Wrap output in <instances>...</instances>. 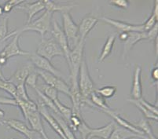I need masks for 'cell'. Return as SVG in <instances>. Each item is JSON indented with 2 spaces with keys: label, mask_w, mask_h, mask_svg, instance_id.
<instances>
[{
  "label": "cell",
  "mask_w": 158,
  "mask_h": 139,
  "mask_svg": "<svg viewBox=\"0 0 158 139\" xmlns=\"http://www.w3.org/2000/svg\"><path fill=\"white\" fill-rule=\"evenodd\" d=\"M98 21L99 20L97 18H95L94 16H93L92 14H88L86 17H84L82 19L80 25H78L79 39L86 40V38L88 35L89 32L95 27Z\"/></svg>",
  "instance_id": "16"
},
{
  "label": "cell",
  "mask_w": 158,
  "mask_h": 139,
  "mask_svg": "<svg viewBox=\"0 0 158 139\" xmlns=\"http://www.w3.org/2000/svg\"><path fill=\"white\" fill-rule=\"evenodd\" d=\"M95 92L98 94L99 95H101L102 97H104L105 99L111 98L116 94V87L115 86H105V87L95 91Z\"/></svg>",
  "instance_id": "30"
},
{
  "label": "cell",
  "mask_w": 158,
  "mask_h": 139,
  "mask_svg": "<svg viewBox=\"0 0 158 139\" xmlns=\"http://www.w3.org/2000/svg\"><path fill=\"white\" fill-rule=\"evenodd\" d=\"M36 54L50 61L57 56L64 57L63 51L53 38L50 39H42L37 48Z\"/></svg>",
  "instance_id": "5"
},
{
  "label": "cell",
  "mask_w": 158,
  "mask_h": 139,
  "mask_svg": "<svg viewBox=\"0 0 158 139\" xmlns=\"http://www.w3.org/2000/svg\"><path fill=\"white\" fill-rule=\"evenodd\" d=\"M0 90L7 92L13 97H16V86L4 78L3 76H0Z\"/></svg>",
  "instance_id": "28"
},
{
  "label": "cell",
  "mask_w": 158,
  "mask_h": 139,
  "mask_svg": "<svg viewBox=\"0 0 158 139\" xmlns=\"http://www.w3.org/2000/svg\"><path fill=\"white\" fill-rule=\"evenodd\" d=\"M63 31L69 41V44L74 43L77 44L79 39V27L73 21L70 13L62 14Z\"/></svg>",
  "instance_id": "8"
},
{
  "label": "cell",
  "mask_w": 158,
  "mask_h": 139,
  "mask_svg": "<svg viewBox=\"0 0 158 139\" xmlns=\"http://www.w3.org/2000/svg\"><path fill=\"white\" fill-rule=\"evenodd\" d=\"M0 104L18 106V100L15 97H0Z\"/></svg>",
  "instance_id": "39"
},
{
  "label": "cell",
  "mask_w": 158,
  "mask_h": 139,
  "mask_svg": "<svg viewBox=\"0 0 158 139\" xmlns=\"http://www.w3.org/2000/svg\"><path fill=\"white\" fill-rule=\"evenodd\" d=\"M78 85L80 94L84 98V104L91 106V102L89 98H90V94L94 91V84L92 79L90 77L85 58H84L80 64L78 75Z\"/></svg>",
  "instance_id": "2"
},
{
  "label": "cell",
  "mask_w": 158,
  "mask_h": 139,
  "mask_svg": "<svg viewBox=\"0 0 158 139\" xmlns=\"http://www.w3.org/2000/svg\"><path fill=\"white\" fill-rule=\"evenodd\" d=\"M4 116H5V112L0 108V119L2 118V117H4Z\"/></svg>",
  "instance_id": "44"
},
{
  "label": "cell",
  "mask_w": 158,
  "mask_h": 139,
  "mask_svg": "<svg viewBox=\"0 0 158 139\" xmlns=\"http://www.w3.org/2000/svg\"><path fill=\"white\" fill-rule=\"evenodd\" d=\"M38 73L36 72V71L34 69H32L31 71V72L29 73V75L27 77L26 80H25V84H27L28 86L31 87V88H33L34 90L37 88V80H38Z\"/></svg>",
  "instance_id": "34"
},
{
  "label": "cell",
  "mask_w": 158,
  "mask_h": 139,
  "mask_svg": "<svg viewBox=\"0 0 158 139\" xmlns=\"http://www.w3.org/2000/svg\"><path fill=\"white\" fill-rule=\"evenodd\" d=\"M116 126V124L115 122H110L104 127H98V128H92V127H89L84 120L81 123L80 127H78L77 131L80 132L82 139H84L88 137L90 138L98 137V138L100 139H108L110 137V134H112Z\"/></svg>",
  "instance_id": "3"
},
{
  "label": "cell",
  "mask_w": 158,
  "mask_h": 139,
  "mask_svg": "<svg viewBox=\"0 0 158 139\" xmlns=\"http://www.w3.org/2000/svg\"><path fill=\"white\" fill-rule=\"evenodd\" d=\"M39 90H40L44 95L47 96L48 98L52 100L53 101H55L56 99L58 98V94H57L58 91H56L55 89H54L53 87L47 85L46 84L40 86V89H39Z\"/></svg>",
  "instance_id": "31"
},
{
  "label": "cell",
  "mask_w": 158,
  "mask_h": 139,
  "mask_svg": "<svg viewBox=\"0 0 158 139\" xmlns=\"http://www.w3.org/2000/svg\"><path fill=\"white\" fill-rule=\"evenodd\" d=\"M131 138H141L146 139L144 137L136 134L135 133L131 132L130 130H127L124 128L116 126L114 130H113L112 134L108 139H131Z\"/></svg>",
  "instance_id": "21"
},
{
  "label": "cell",
  "mask_w": 158,
  "mask_h": 139,
  "mask_svg": "<svg viewBox=\"0 0 158 139\" xmlns=\"http://www.w3.org/2000/svg\"><path fill=\"white\" fill-rule=\"evenodd\" d=\"M116 35L117 33L116 32H113L109 35V37L106 39V43H105L104 46H103L102 51L101 54L99 56V60L100 62H102L104 60H106L109 56L111 54L112 51L113 49V46H114L115 41H116Z\"/></svg>",
  "instance_id": "23"
},
{
  "label": "cell",
  "mask_w": 158,
  "mask_h": 139,
  "mask_svg": "<svg viewBox=\"0 0 158 139\" xmlns=\"http://www.w3.org/2000/svg\"><path fill=\"white\" fill-rule=\"evenodd\" d=\"M36 72L44 80L47 85L53 87L57 91H60L69 97V86L66 84L62 79L57 77L51 73L42 71V70L37 69Z\"/></svg>",
  "instance_id": "7"
},
{
  "label": "cell",
  "mask_w": 158,
  "mask_h": 139,
  "mask_svg": "<svg viewBox=\"0 0 158 139\" xmlns=\"http://www.w3.org/2000/svg\"><path fill=\"white\" fill-rule=\"evenodd\" d=\"M104 112L106 113V114H107L108 116H110V117L114 120L115 123L118 124L119 127L126 129V130H130L131 132L135 133V134H139V135L142 136V137H144L145 138L147 139L146 136L144 135V133H143L142 130H140L139 128H137L132 123H130V122H128L127 120L122 118L119 114L113 111V110H112L111 108L107 110V111Z\"/></svg>",
  "instance_id": "15"
},
{
  "label": "cell",
  "mask_w": 158,
  "mask_h": 139,
  "mask_svg": "<svg viewBox=\"0 0 158 139\" xmlns=\"http://www.w3.org/2000/svg\"><path fill=\"white\" fill-rule=\"evenodd\" d=\"M85 41L84 39H78V42L75 45L69 55V59L67 61L69 68L70 71V77H77L78 78L80 64L84 59V51Z\"/></svg>",
  "instance_id": "4"
},
{
  "label": "cell",
  "mask_w": 158,
  "mask_h": 139,
  "mask_svg": "<svg viewBox=\"0 0 158 139\" xmlns=\"http://www.w3.org/2000/svg\"><path fill=\"white\" fill-rule=\"evenodd\" d=\"M110 4L120 9L127 10L130 5V2L128 0H112L110 1Z\"/></svg>",
  "instance_id": "38"
},
{
  "label": "cell",
  "mask_w": 158,
  "mask_h": 139,
  "mask_svg": "<svg viewBox=\"0 0 158 139\" xmlns=\"http://www.w3.org/2000/svg\"><path fill=\"white\" fill-rule=\"evenodd\" d=\"M54 104H55L56 107H57V110L59 112L60 115L61 116L63 119L65 120L66 122L69 123L70 118H71L72 115H73V111H72V108H69L67 106H65L64 104H63L61 101H59V99L57 98L55 101H54Z\"/></svg>",
  "instance_id": "27"
},
{
  "label": "cell",
  "mask_w": 158,
  "mask_h": 139,
  "mask_svg": "<svg viewBox=\"0 0 158 139\" xmlns=\"http://www.w3.org/2000/svg\"><path fill=\"white\" fill-rule=\"evenodd\" d=\"M16 98L23 100V101H29L30 97L27 93L25 84H21L16 87Z\"/></svg>",
  "instance_id": "33"
},
{
  "label": "cell",
  "mask_w": 158,
  "mask_h": 139,
  "mask_svg": "<svg viewBox=\"0 0 158 139\" xmlns=\"http://www.w3.org/2000/svg\"><path fill=\"white\" fill-rule=\"evenodd\" d=\"M0 124L6 126L8 128H10L17 132L20 133L26 137V139H43L40 134L36 133L31 129L28 128V126L21 120H12V119L4 120H1Z\"/></svg>",
  "instance_id": "6"
},
{
  "label": "cell",
  "mask_w": 158,
  "mask_h": 139,
  "mask_svg": "<svg viewBox=\"0 0 158 139\" xmlns=\"http://www.w3.org/2000/svg\"><path fill=\"white\" fill-rule=\"evenodd\" d=\"M141 75H142V68L140 66H136L133 75V83H132L131 92V99L139 100L143 97V86L141 83Z\"/></svg>",
  "instance_id": "18"
},
{
  "label": "cell",
  "mask_w": 158,
  "mask_h": 139,
  "mask_svg": "<svg viewBox=\"0 0 158 139\" xmlns=\"http://www.w3.org/2000/svg\"><path fill=\"white\" fill-rule=\"evenodd\" d=\"M128 33L129 32H120V33H119V39H120L121 41L124 42V41L127 39V37H128Z\"/></svg>",
  "instance_id": "42"
},
{
  "label": "cell",
  "mask_w": 158,
  "mask_h": 139,
  "mask_svg": "<svg viewBox=\"0 0 158 139\" xmlns=\"http://www.w3.org/2000/svg\"><path fill=\"white\" fill-rule=\"evenodd\" d=\"M32 69L33 68L30 65L22 66L18 68L9 79H6V80L12 83L16 87L21 84H25V80Z\"/></svg>",
  "instance_id": "19"
},
{
  "label": "cell",
  "mask_w": 158,
  "mask_h": 139,
  "mask_svg": "<svg viewBox=\"0 0 158 139\" xmlns=\"http://www.w3.org/2000/svg\"><path fill=\"white\" fill-rule=\"evenodd\" d=\"M133 124L137 128H139V130H142L144 133V135L146 136L147 139H157L156 137V136L154 135V134H153L151 125H150L149 120L147 119L143 118L139 120L138 123H135V124Z\"/></svg>",
  "instance_id": "25"
},
{
  "label": "cell",
  "mask_w": 158,
  "mask_h": 139,
  "mask_svg": "<svg viewBox=\"0 0 158 139\" xmlns=\"http://www.w3.org/2000/svg\"><path fill=\"white\" fill-rule=\"evenodd\" d=\"M157 20L158 18H156L155 15H153V14H152L151 16L146 20V22H145L144 24H143V27H144V31L147 32V31H149L151 28H153V27L157 24Z\"/></svg>",
  "instance_id": "36"
},
{
  "label": "cell",
  "mask_w": 158,
  "mask_h": 139,
  "mask_svg": "<svg viewBox=\"0 0 158 139\" xmlns=\"http://www.w3.org/2000/svg\"><path fill=\"white\" fill-rule=\"evenodd\" d=\"M51 33H52L53 39L60 46V47H61V50L64 52V58H65L66 61H68L69 55V53L71 51V48H70L69 41L67 38H66L65 35H64L62 28L59 26V24H57L56 21H54V22H53V29Z\"/></svg>",
  "instance_id": "11"
},
{
  "label": "cell",
  "mask_w": 158,
  "mask_h": 139,
  "mask_svg": "<svg viewBox=\"0 0 158 139\" xmlns=\"http://www.w3.org/2000/svg\"><path fill=\"white\" fill-rule=\"evenodd\" d=\"M139 139H141V138H139Z\"/></svg>",
  "instance_id": "48"
},
{
  "label": "cell",
  "mask_w": 158,
  "mask_h": 139,
  "mask_svg": "<svg viewBox=\"0 0 158 139\" xmlns=\"http://www.w3.org/2000/svg\"><path fill=\"white\" fill-rule=\"evenodd\" d=\"M52 16L53 13L48 10H45L40 18H37L34 21H31V22L26 24L21 28L14 30L12 32H10L9 35H7V39L14 37L16 35H21V34L24 31H35V32L40 33L42 39H44L45 34L51 29Z\"/></svg>",
  "instance_id": "1"
},
{
  "label": "cell",
  "mask_w": 158,
  "mask_h": 139,
  "mask_svg": "<svg viewBox=\"0 0 158 139\" xmlns=\"http://www.w3.org/2000/svg\"><path fill=\"white\" fill-rule=\"evenodd\" d=\"M0 68H1V67H0ZM0 72H1V70H0Z\"/></svg>",
  "instance_id": "47"
},
{
  "label": "cell",
  "mask_w": 158,
  "mask_h": 139,
  "mask_svg": "<svg viewBox=\"0 0 158 139\" xmlns=\"http://www.w3.org/2000/svg\"><path fill=\"white\" fill-rule=\"evenodd\" d=\"M157 31H158V24H156L153 28L147 31V39L149 40H155L157 39Z\"/></svg>",
  "instance_id": "40"
},
{
  "label": "cell",
  "mask_w": 158,
  "mask_h": 139,
  "mask_svg": "<svg viewBox=\"0 0 158 139\" xmlns=\"http://www.w3.org/2000/svg\"><path fill=\"white\" fill-rule=\"evenodd\" d=\"M29 59L33 65L36 67L39 70H42V71L51 73V74L56 76L57 77H59V78H62L64 76L63 73L51 64V61L38 55L36 53H30Z\"/></svg>",
  "instance_id": "9"
},
{
  "label": "cell",
  "mask_w": 158,
  "mask_h": 139,
  "mask_svg": "<svg viewBox=\"0 0 158 139\" xmlns=\"http://www.w3.org/2000/svg\"><path fill=\"white\" fill-rule=\"evenodd\" d=\"M3 10H2V6H0V16H2L3 14Z\"/></svg>",
  "instance_id": "45"
},
{
  "label": "cell",
  "mask_w": 158,
  "mask_h": 139,
  "mask_svg": "<svg viewBox=\"0 0 158 139\" xmlns=\"http://www.w3.org/2000/svg\"><path fill=\"white\" fill-rule=\"evenodd\" d=\"M10 139H16V138H10Z\"/></svg>",
  "instance_id": "46"
},
{
  "label": "cell",
  "mask_w": 158,
  "mask_h": 139,
  "mask_svg": "<svg viewBox=\"0 0 158 139\" xmlns=\"http://www.w3.org/2000/svg\"><path fill=\"white\" fill-rule=\"evenodd\" d=\"M151 77L154 82H157L158 80V67L156 66L151 71Z\"/></svg>",
  "instance_id": "41"
},
{
  "label": "cell",
  "mask_w": 158,
  "mask_h": 139,
  "mask_svg": "<svg viewBox=\"0 0 158 139\" xmlns=\"http://www.w3.org/2000/svg\"><path fill=\"white\" fill-rule=\"evenodd\" d=\"M127 101H129V102H131V103H132L133 104H135V105L136 107H137V108L143 113V115H144L145 118L146 119H147V120H155V121H157L158 120V116L157 115H155L154 113H153L152 112H150L149 110H148L147 108H146L145 107H143V106L142 105V104H141L140 103L137 101V100L131 99H131H127Z\"/></svg>",
  "instance_id": "29"
},
{
  "label": "cell",
  "mask_w": 158,
  "mask_h": 139,
  "mask_svg": "<svg viewBox=\"0 0 158 139\" xmlns=\"http://www.w3.org/2000/svg\"><path fill=\"white\" fill-rule=\"evenodd\" d=\"M26 120H28V123H29L31 130L35 131L38 134H42L43 132L45 131L44 124H43L42 117L38 111L34 112L31 113L30 115H28Z\"/></svg>",
  "instance_id": "22"
},
{
  "label": "cell",
  "mask_w": 158,
  "mask_h": 139,
  "mask_svg": "<svg viewBox=\"0 0 158 139\" xmlns=\"http://www.w3.org/2000/svg\"><path fill=\"white\" fill-rule=\"evenodd\" d=\"M17 10H21L27 14V23L31 22L32 18L36 15L38 13L41 12L43 10H45V6H44V1L40 0L34 2H24L19 6L16 7Z\"/></svg>",
  "instance_id": "14"
},
{
  "label": "cell",
  "mask_w": 158,
  "mask_h": 139,
  "mask_svg": "<svg viewBox=\"0 0 158 139\" xmlns=\"http://www.w3.org/2000/svg\"><path fill=\"white\" fill-rule=\"evenodd\" d=\"M98 20H101V21L110 24L116 28L118 31H120V32H131V31L143 32L144 31L143 24H129V23L124 22V21H117V20L112 19V18H106V17H102V18H99Z\"/></svg>",
  "instance_id": "12"
},
{
  "label": "cell",
  "mask_w": 158,
  "mask_h": 139,
  "mask_svg": "<svg viewBox=\"0 0 158 139\" xmlns=\"http://www.w3.org/2000/svg\"><path fill=\"white\" fill-rule=\"evenodd\" d=\"M40 135H41V137H42L43 139H49L48 136L47 135V134H46L45 131H44V132H43L42 134H40Z\"/></svg>",
  "instance_id": "43"
},
{
  "label": "cell",
  "mask_w": 158,
  "mask_h": 139,
  "mask_svg": "<svg viewBox=\"0 0 158 139\" xmlns=\"http://www.w3.org/2000/svg\"><path fill=\"white\" fill-rule=\"evenodd\" d=\"M24 0H10V1H8V2H5L4 5H2V10H3V13H10L14 7H17L18 6H19L20 4H21L22 2H24Z\"/></svg>",
  "instance_id": "35"
},
{
  "label": "cell",
  "mask_w": 158,
  "mask_h": 139,
  "mask_svg": "<svg viewBox=\"0 0 158 139\" xmlns=\"http://www.w3.org/2000/svg\"><path fill=\"white\" fill-rule=\"evenodd\" d=\"M8 35V17H5L2 20H0V43L7 39Z\"/></svg>",
  "instance_id": "32"
},
{
  "label": "cell",
  "mask_w": 158,
  "mask_h": 139,
  "mask_svg": "<svg viewBox=\"0 0 158 139\" xmlns=\"http://www.w3.org/2000/svg\"><path fill=\"white\" fill-rule=\"evenodd\" d=\"M139 103H140L143 107H145L146 108H147L148 110H149L150 112H152L153 113H154L155 115H157L158 116V108H157V106L156 105H153V104H150L149 103L148 101H146V100L143 98V97H141L140 99L137 100Z\"/></svg>",
  "instance_id": "37"
},
{
  "label": "cell",
  "mask_w": 158,
  "mask_h": 139,
  "mask_svg": "<svg viewBox=\"0 0 158 139\" xmlns=\"http://www.w3.org/2000/svg\"><path fill=\"white\" fill-rule=\"evenodd\" d=\"M37 104H38V112H40L41 117H44V120L48 123L49 125L51 126V127L54 130V132L57 134V135L59 136L61 139H67L64 133H63V130L60 124H58L57 120L54 118V116L50 112L48 108L41 101H40Z\"/></svg>",
  "instance_id": "13"
},
{
  "label": "cell",
  "mask_w": 158,
  "mask_h": 139,
  "mask_svg": "<svg viewBox=\"0 0 158 139\" xmlns=\"http://www.w3.org/2000/svg\"><path fill=\"white\" fill-rule=\"evenodd\" d=\"M144 39H147V33H146V31H143V32L131 31V32H129L128 37L123 42V58H125L127 53L133 48V47L137 43Z\"/></svg>",
  "instance_id": "17"
},
{
  "label": "cell",
  "mask_w": 158,
  "mask_h": 139,
  "mask_svg": "<svg viewBox=\"0 0 158 139\" xmlns=\"http://www.w3.org/2000/svg\"><path fill=\"white\" fill-rule=\"evenodd\" d=\"M44 6H45V10H48L50 12H61V14L64 13H69L70 10L76 5L73 3H57L54 1L51 0H43Z\"/></svg>",
  "instance_id": "20"
},
{
  "label": "cell",
  "mask_w": 158,
  "mask_h": 139,
  "mask_svg": "<svg viewBox=\"0 0 158 139\" xmlns=\"http://www.w3.org/2000/svg\"><path fill=\"white\" fill-rule=\"evenodd\" d=\"M20 35H16L13 37V39L8 45L6 46L0 52V58L8 61L10 58L15 56H29L30 52L24 51L19 46Z\"/></svg>",
  "instance_id": "10"
},
{
  "label": "cell",
  "mask_w": 158,
  "mask_h": 139,
  "mask_svg": "<svg viewBox=\"0 0 158 139\" xmlns=\"http://www.w3.org/2000/svg\"><path fill=\"white\" fill-rule=\"evenodd\" d=\"M89 100L90 101L91 104H93V106L94 105L95 107L98 108L103 112L107 111V110L110 109V108L108 106L107 103H106V99H105L104 97H102L101 95H99L98 94H97L95 92V91L90 94Z\"/></svg>",
  "instance_id": "26"
},
{
  "label": "cell",
  "mask_w": 158,
  "mask_h": 139,
  "mask_svg": "<svg viewBox=\"0 0 158 139\" xmlns=\"http://www.w3.org/2000/svg\"><path fill=\"white\" fill-rule=\"evenodd\" d=\"M17 100H18V107L20 108L23 114V117H24L25 120H27L28 116L30 115L31 113L38 111V104L31 100L23 101V100L18 99V98H17Z\"/></svg>",
  "instance_id": "24"
}]
</instances>
